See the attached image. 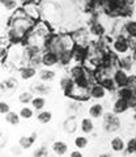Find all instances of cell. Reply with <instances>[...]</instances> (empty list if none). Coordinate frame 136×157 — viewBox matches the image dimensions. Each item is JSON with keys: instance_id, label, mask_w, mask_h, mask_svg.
<instances>
[{"instance_id": "obj_27", "label": "cell", "mask_w": 136, "mask_h": 157, "mask_svg": "<svg viewBox=\"0 0 136 157\" xmlns=\"http://www.w3.org/2000/svg\"><path fill=\"white\" fill-rule=\"evenodd\" d=\"M74 144L76 147V149H80V151L81 149H85L86 147H88V144H89V139L85 135H79V136L75 137Z\"/></svg>"}, {"instance_id": "obj_16", "label": "cell", "mask_w": 136, "mask_h": 157, "mask_svg": "<svg viewBox=\"0 0 136 157\" xmlns=\"http://www.w3.org/2000/svg\"><path fill=\"white\" fill-rule=\"evenodd\" d=\"M80 131L84 135H92L94 132V122L90 117H84L80 121Z\"/></svg>"}, {"instance_id": "obj_18", "label": "cell", "mask_w": 136, "mask_h": 157, "mask_svg": "<svg viewBox=\"0 0 136 157\" xmlns=\"http://www.w3.org/2000/svg\"><path fill=\"white\" fill-rule=\"evenodd\" d=\"M51 148H52V152H54V155H56L58 157L64 156V155H67V152H68V145H67V143H64V141H60V140L54 141V143H52V145H51Z\"/></svg>"}, {"instance_id": "obj_11", "label": "cell", "mask_w": 136, "mask_h": 157, "mask_svg": "<svg viewBox=\"0 0 136 157\" xmlns=\"http://www.w3.org/2000/svg\"><path fill=\"white\" fill-rule=\"evenodd\" d=\"M58 64H60L59 62V56L55 52H52L50 50H45L42 54V67L45 68H51L55 67Z\"/></svg>"}, {"instance_id": "obj_5", "label": "cell", "mask_w": 136, "mask_h": 157, "mask_svg": "<svg viewBox=\"0 0 136 157\" xmlns=\"http://www.w3.org/2000/svg\"><path fill=\"white\" fill-rule=\"evenodd\" d=\"M102 126L104 130L108 134H114V132L119 131V128L122 127V122H120L119 117L113 111H108L105 113L104 118H102Z\"/></svg>"}, {"instance_id": "obj_19", "label": "cell", "mask_w": 136, "mask_h": 157, "mask_svg": "<svg viewBox=\"0 0 136 157\" xmlns=\"http://www.w3.org/2000/svg\"><path fill=\"white\" fill-rule=\"evenodd\" d=\"M36 140H37V134H33L30 136H21L20 140H18V145L22 149H30L33 144L36 143Z\"/></svg>"}, {"instance_id": "obj_23", "label": "cell", "mask_w": 136, "mask_h": 157, "mask_svg": "<svg viewBox=\"0 0 136 157\" xmlns=\"http://www.w3.org/2000/svg\"><path fill=\"white\" fill-rule=\"evenodd\" d=\"M30 105H32V107L34 110L42 111L43 109H45V106H46V98L43 96H34Z\"/></svg>"}, {"instance_id": "obj_38", "label": "cell", "mask_w": 136, "mask_h": 157, "mask_svg": "<svg viewBox=\"0 0 136 157\" xmlns=\"http://www.w3.org/2000/svg\"><path fill=\"white\" fill-rule=\"evenodd\" d=\"M98 157H113V155H111L110 152H105V153H101Z\"/></svg>"}, {"instance_id": "obj_1", "label": "cell", "mask_w": 136, "mask_h": 157, "mask_svg": "<svg viewBox=\"0 0 136 157\" xmlns=\"http://www.w3.org/2000/svg\"><path fill=\"white\" fill-rule=\"evenodd\" d=\"M76 43L74 41L71 33H52L47 38L46 50L55 52L56 55H60L63 52H74L76 50Z\"/></svg>"}, {"instance_id": "obj_8", "label": "cell", "mask_w": 136, "mask_h": 157, "mask_svg": "<svg viewBox=\"0 0 136 157\" xmlns=\"http://www.w3.org/2000/svg\"><path fill=\"white\" fill-rule=\"evenodd\" d=\"M109 90L100 84V82H96L90 86V100H94V101H104L106 97L109 96Z\"/></svg>"}, {"instance_id": "obj_13", "label": "cell", "mask_w": 136, "mask_h": 157, "mask_svg": "<svg viewBox=\"0 0 136 157\" xmlns=\"http://www.w3.org/2000/svg\"><path fill=\"white\" fill-rule=\"evenodd\" d=\"M88 115L92 119H100V118H104L105 115V105L101 104V102H96V104L90 105L88 109Z\"/></svg>"}, {"instance_id": "obj_28", "label": "cell", "mask_w": 136, "mask_h": 157, "mask_svg": "<svg viewBox=\"0 0 136 157\" xmlns=\"http://www.w3.org/2000/svg\"><path fill=\"white\" fill-rule=\"evenodd\" d=\"M72 84H74V78H72L70 75L63 76V77L60 78V81H59V85H60L62 90L64 92V93H66V92H67V90L72 86Z\"/></svg>"}, {"instance_id": "obj_30", "label": "cell", "mask_w": 136, "mask_h": 157, "mask_svg": "<svg viewBox=\"0 0 136 157\" xmlns=\"http://www.w3.org/2000/svg\"><path fill=\"white\" fill-rule=\"evenodd\" d=\"M33 156L34 157H48V148L46 145H41L33 152Z\"/></svg>"}, {"instance_id": "obj_24", "label": "cell", "mask_w": 136, "mask_h": 157, "mask_svg": "<svg viewBox=\"0 0 136 157\" xmlns=\"http://www.w3.org/2000/svg\"><path fill=\"white\" fill-rule=\"evenodd\" d=\"M4 121H6L8 124L17 126V124H20L21 117H20V114H18V113H16V111H9L7 115H4Z\"/></svg>"}, {"instance_id": "obj_10", "label": "cell", "mask_w": 136, "mask_h": 157, "mask_svg": "<svg viewBox=\"0 0 136 157\" xmlns=\"http://www.w3.org/2000/svg\"><path fill=\"white\" fill-rule=\"evenodd\" d=\"M130 109H131L130 101L124 100V98H120V97H115V100L113 102V106H111L113 113H115L116 115H122V114H126Z\"/></svg>"}, {"instance_id": "obj_15", "label": "cell", "mask_w": 136, "mask_h": 157, "mask_svg": "<svg viewBox=\"0 0 136 157\" xmlns=\"http://www.w3.org/2000/svg\"><path fill=\"white\" fill-rule=\"evenodd\" d=\"M30 92L33 93V94H36V96H47V94H50V92H51V88L48 86L46 82H34V84L30 86Z\"/></svg>"}, {"instance_id": "obj_31", "label": "cell", "mask_w": 136, "mask_h": 157, "mask_svg": "<svg viewBox=\"0 0 136 157\" xmlns=\"http://www.w3.org/2000/svg\"><path fill=\"white\" fill-rule=\"evenodd\" d=\"M127 152L128 153H136V135L127 141Z\"/></svg>"}, {"instance_id": "obj_7", "label": "cell", "mask_w": 136, "mask_h": 157, "mask_svg": "<svg viewBox=\"0 0 136 157\" xmlns=\"http://www.w3.org/2000/svg\"><path fill=\"white\" fill-rule=\"evenodd\" d=\"M22 9L25 11V13L28 14V17H30L34 21H40L42 20V11H41V6L37 3H25L22 6Z\"/></svg>"}, {"instance_id": "obj_14", "label": "cell", "mask_w": 136, "mask_h": 157, "mask_svg": "<svg viewBox=\"0 0 136 157\" xmlns=\"http://www.w3.org/2000/svg\"><path fill=\"white\" fill-rule=\"evenodd\" d=\"M2 3V9L6 12H11V14H13L17 9L22 8V2L21 0H0Z\"/></svg>"}, {"instance_id": "obj_4", "label": "cell", "mask_w": 136, "mask_h": 157, "mask_svg": "<svg viewBox=\"0 0 136 157\" xmlns=\"http://www.w3.org/2000/svg\"><path fill=\"white\" fill-rule=\"evenodd\" d=\"M66 96L70 97L71 100L80 101V102L81 101H88V100H90V88L79 85L77 82L74 81L72 86L66 92Z\"/></svg>"}, {"instance_id": "obj_36", "label": "cell", "mask_w": 136, "mask_h": 157, "mask_svg": "<svg viewBox=\"0 0 136 157\" xmlns=\"http://www.w3.org/2000/svg\"><path fill=\"white\" fill-rule=\"evenodd\" d=\"M131 110H132V119L136 122V104L131 106Z\"/></svg>"}, {"instance_id": "obj_39", "label": "cell", "mask_w": 136, "mask_h": 157, "mask_svg": "<svg viewBox=\"0 0 136 157\" xmlns=\"http://www.w3.org/2000/svg\"><path fill=\"white\" fill-rule=\"evenodd\" d=\"M48 157H58V156H56V155H54V156H48Z\"/></svg>"}, {"instance_id": "obj_37", "label": "cell", "mask_w": 136, "mask_h": 157, "mask_svg": "<svg viewBox=\"0 0 136 157\" xmlns=\"http://www.w3.org/2000/svg\"><path fill=\"white\" fill-rule=\"evenodd\" d=\"M122 2L126 3V4H128V6H131V7H134L135 3H136V0H122Z\"/></svg>"}, {"instance_id": "obj_34", "label": "cell", "mask_w": 136, "mask_h": 157, "mask_svg": "<svg viewBox=\"0 0 136 157\" xmlns=\"http://www.w3.org/2000/svg\"><path fill=\"white\" fill-rule=\"evenodd\" d=\"M68 157H84V155H82V152H80V149H75L70 152V156Z\"/></svg>"}, {"instance_id": "obj_20", "label": "cell", "mask_w": 136, "mask_h": 157, "mask_svg": "<svg viewBox=\"0 0 136 157\" xmlns=\"http://www.w3.org/2000/svg\"><path fill=\"white\" fill-rule=\"evenodd\" d=\"M37 75V68H34L32 66H24L20 68V77L22 80H30Z\"/></svg>"}, {"instance_id": "obj_12", "label": "cell", "mask_w": 136, "mask_h": 157, "mask_svg": "<svg viewBox=\"0 0 136 157\" xmlns=\"http://www.w3.org/2000/svg\"><path fill=\"white\" fill-rule=\"evenodd\" d=\"M110 148L114 153H122L127 149V141L124 140L123 136H114L110 139Z\"/></svg>"}, {"instance_id": "obj_35", "label": "cell", "mask_w": 136, "mask_h": 157, "mask_svg": "<svg viewBox=\"0 0 136 157\" xmlns=\"http://www.w3.org/2000/svg\"><path fill=\"white\" fill-rule=\"evenodd\" d=\"M21 147H20V148H16V147H13V148H12V155L13 156H20L21 155Z\"/></svg>"}, {"instance_id": "obj_17", "label": "cell", "mask_w": 136, "mask_h": 157, "mask_svg": "<svg viewBox=\"0 0 136 157\" xmlns=\"http://www.w3.org/2000/svg\"><path fill=\"white\" fill-rule=\"evenodd\" d=\"M77 127H79V122H77L75 115L68 117L64 121V123H63V128H64L67 134H75L77 131Z\"/></svg>"}, {"instance_id": "obj_25", "label": "cell", "mask_w": 136, "mask_h": 157, "mask_svg": "<svg viewBox=\"0 0 136 157\" xmlns=\"http://www.w3.org/2000/svg\"><path fill=\"white\" fill-rule=\"evenodd\" d=\"M18 114H20L21 119L24 121H28V119H32V118L34 117V109L32 106H28V105H24L20 111H18Z\"/></svg>"}, {"instance_id": "obj_3", "label": "cell", "mask_w": 136, "mask_h": 157, "mask_svg": "<svg viewBox=\"0 0 136 157\" xmlns=\"http://www.w3.org/2000/svg\"><path fill=\"white\" fill-rule=\"evenodd\" d=\"M110 50L114 54L115 56H124L131 54V48L128 45V38L122 34L118 37H111V42H110Z\"/></svg>"}, {"instance_id": "obj_2", "label": "cell", "mask_w": 136, "mask_h": 157, "mask_svg": "<svg viewBox=\"0 0 136 157\" xmlns=\"http://www.w3.org/2000/svg\"><path fill=\"white\" fill-rule=\"evenodd\" d=\"M41 11H42V20L47 21L50 25L54 28L56 24H59L63 18V12L60 7H58V4L47 2L46 4L41 6Z\"/></svg>"}, {"instance_id": "obj_29", "label": "cell", "mask_w": 136, "mask_h": 157, "mask_svg": "<svg viewBox=\"0 0 136 157\" xmlns=\"http://www.w3.org/2000/svg\"><path fill=\"white\" fill-rule=\"evenodd\" d=\"M33 98H34L33 93L30 90H28V92L20 93V96H18V101H20V104H22V105H29V104H32Z\"/></svg>"}, {"instance_id": "obj_21", "label": "cell", "mask_w": 136, "mask_h": 157, "mask_svg": "<svg viewBox=\"0 0 136 157\" xmlns=\"http://www.w3.org/2000/svg\"><path fill=\"white\" fill-rule=\"evenodd\" d=\"M38 76H40V81L47 84V82H51L55 78V71L50 70V68H43V70L40 71Z\"/></svg>"}, {"instance_id": "obj_9", "label": "cell", "mask_w": 136, "mask_h": 157, "mask_svg": "<svg viewBox=\"0 0 136 157\" xmlns=\"http://www.w3.org/2000/svg\"><path fill=\"white\" fill-rule=\"evenodd\" d=\"M113 78H114L115 84L119 89V88H126L128 85L131 75L128 72H126L124 70H122V68H116V70L114 71V73H113Z\"/></svg>"}, {"instance_id": "obj_6", "label": "cell", "mask_w": 136, "mask_h": 157, "mask_svg": "<svg viewBox=\"0 0 136 157\" xmlns=\"http://www.w3.org/2000/svg\"><path fill=\"white\" fill-rule=\"evenodd\" d=\"M71 34H72V37H74V41L77 47L86 48L92 42H94V41H92V38H90V37H93L90 30L86 28H77L76 30H74Z\"/></svg>"}, {"instance_id": "obj_33", "label": "cell", "mask_w": 136, "mask_h": 157, "mask_svg": "<svg viewBox=\"0 0 136 157\" xmlns=\"http://www.w3.org/2000/svg\"><path fill=\"white\" fill-rule=\"evenodd\" d=\"M9 111H11V106H9L7 102H4V101L0 102V114H2V115H7Z\"/></svg>"}, {"instance_id": "obj_22", "label": "cell", "mask_w": 136, "mask_h": 157, "mask_svg": "<svg viewBox=\"0 0 136 157\" xmlns=\"http://www.w3.org/2000/svg\"><path fill=\"white\" fill-rule=\"evenodd\" d=\"M124 36L127 38H136V21L135 20H130L124 24Z\"/></svg>"}, {"instance_id": "obj_26", "label": "cell", "mask_w": 136, "mask_h": 157, "mask_svg": "<svg viewBox=\"0 0 136 157\" xmlns=\"http://www.w3.org/2000/svg\"><path fill=\"white\" fill-rule=\"evenodd\" d=\"M52 119V114L50 111H47V110H42V111H38V114H37V121L40 122L41 124H47V123H50Z\"/></svg>"}, {"instance_id": "obj_32", "label": "cell", "mask_w": 136, "mask_h": 157, "mask_svg": "<svg viewBox=\"0 0 136 157\" xmlns=\"http://www.w3.org/2000/svg\"><path fill=\"white\" fill-rule=\"evenodd\" d=\"M3 82H4V85H6L7 89H9V90H13L14 88L17 86V81H16V78H13V77L6 78V81H3Z\"/></svg>"}]
</instances>
